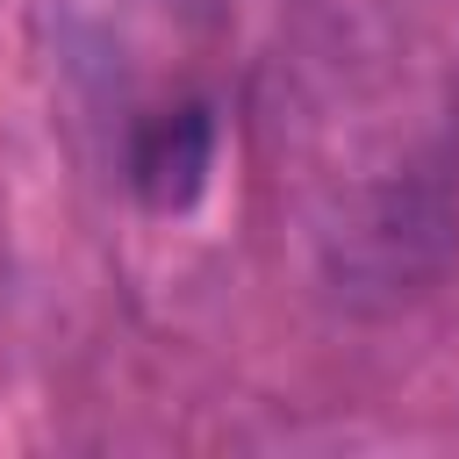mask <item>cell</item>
I'll use <instances>...</instances> for the list:
<instances>
[{
  "label": "cell",
  "instance_id": "cell-1",
  "mask_svg": "<svg viewBox=\"0 0 459 459\" xmlns=\"http://www.w3.org/2000/svg\"><path fill=\"white\" fill-rule=\"evenodd\" d=\"M208 172H215V115H208V100L151 108L129 129V194L151 215H186L208 194Z\"/></svg>",
  "mask_w": 459,
  "mask_h": 459
}]
</instances>
